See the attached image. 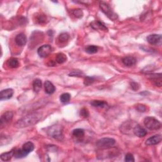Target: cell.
<instances>
[{
	"label": "cell",
	"instance_id": "obj_1",
	"mask_svg": "<svg viewBox=\"0 0 162 162\" xmlns=\"http://www.w3.org/2000/svg\"><path fill=\"white\" fill-rule=\"evenodd\" d=\"M42 118V114L39 112H34L27 115L17 121L15 126L17 128H24L35 125Z\"/></svg>",
	"mask_w": 162,
	"mask_h": 162
},
{
	"label": "cell",
	"instance_id": "obj_2",
	"mask_svg": "<svg viewBox=\"0 0 162 162\" xmlns=\"http://www.w3.org/2000/svg\"><path fill=\"white\" fill-rule=\"evenodd\" d=\"M47 133L50 137L57 140H62L63 139V127L58 124L53 125L48 129Z\"/></svg>",
	"mask_w": 162,
	"mask_h": 162
},
{
	"label": "cell",
	"instance_id": "obj_3",
	"mask_svg": "<svg viewBox=\"0 0 162 162\" xmlns=\"http://www.w3.org/2000/svg\"><path fill=\"white\" fill-rule=\"evenodd\" d=\"M144 124L147 129L151 130H156L161 128V124L159 120H158L153 117H147L144 120Z\"/></svg>",
	"mask_w": 162,
	"mask_h": 162
},
{
	"label": "cell",
	"instance_id": "obj_4",
	"mask_svg": "<svg viewBox=\"0 0 162 162\" xmlns=\"http://www.w3.org/2000/svg\"><path fill=\"white\" fill-rule=\"evenodd\" d=\"M116 141L114 139L110 137H104L96 142V146L100 149H108L115 145Z\"/></svg>",
	"mask_w": 162,
	"mask_h": 162
},
{
	"label": "cell",
	"instance_id": "obj_5",
	"mask_svg": "<svg viewBox=\"0 0 162 162\" xmlns=\"http://www.w3.org/2000/svg\"><path fill=\"white\" fill-rule=\"evenodd\" d=\"M99 7L101 11L107 16L110 19L114 20L117 19V15L113 12L112 8H110L108 4L105 2H101L99 3Z\"/></svg>",
	"mask_w": 162,
	"mask_h": 162
},
{
	"label": "cell",
	"instance_id": "obj_6",
	"mask_svg": "<svg viewBox=\"0 0 162 162\" xmlns=\"http://www.w3.org/2000/svg\"><path fill=\"white\" fill-rule=\"evenodd\" d=\"M13 117V114L12 112L8 111L3 113L1 117V120H0V126H1V129L12 121Z\"/></svg>",
	"mask_w": 162,
	"mask_h": 162
},
{
	"label": "cell",
	"instance_id": "obj_7",
	"mask_svg": "<svg viewBox=\"0 0 162 162\" xmlns=\"http://www.w3.org/2000/svg\"><path fill=\"white\" fill-rule=\"evenodd\" d=\"M147 41L152 45L161 46L162 44V37L160 34H151L147 37Z\"/></svg>",
	"mask_w": 162,
	"mask_h": 162
},
{
	"label": "cell",
	"instance_id": "obj_8",
	"mask_svg": "<svg viewBox=\"0 0 162 162\" xmlns=\"http://www.w3.org/2000/svg\"><path fill=\"white\" fill-rule=\"evenodd\" d=\"M51 51L52 48L49 44H44V45L41 46L37 50V53L41 58H46L49 55Z\"/></svg>",
	"mask_w": 162,
	"mask_h": 162
},
{
	"label": "cell",
	"instance_id": "obj_9",
	"mask_svg": "<svg viewBox=\"0 0 162 162\" xmlns=\"http://www.w3.org/2000/svg\"><path fill=\"white\" fill-rule=\"evenodd\" d=\"M162 139V137L160 134H157L153 136L150 137V138H148L146 141L145 144L147 146H152V145H156L157 144H159Z\"/></svg>",
	"mask_w": 162,
	"mask_h": 162
},
{
	"label": "cell",
	"instance_id": "obj_10",
	"mask_svg": "<svg viewBox=\"0 0 162 162\" xmlns=\"http://www.w3.org/2000/svg\"><path fill=\"white\" fill-rule=\"evenodd\" d=\"M13 95V90L11 88L6 89L2 90L0 93V99L1 100H6L11 98Z\"/></svg>",
	"mask_w": 162,
	"mask_h": 162
},
{
	"label": "cell",
	"instance_id": "obj_11",
	"mask_svg": "<svg viewBox=\"0 0 162 162\" xmlns=\"http://www.w3.org/2000/svg\"><path fill=\"white\" fill-rule=\"evenodd\" d=\"M133 132L135 135L139 137H143L146 136L147 131L139 125H136L134 127Z\"/></svg>",
	"mask_w": 162,
	"mask_h": 162
},
{
	"label": "cell",
	"instance_id": "obj_12",
	"mask_svg": "<svg viewBox=\"0 0 162 162\" xmlns=\"http://www.w3.org/2000/svg\"><path fill=\"white\" fill-rule=\"evenodd\" d=\"M15 43L18 46H23L27 43V37L23 33L19 34L15 37Z\"/></svg>",
	"mask_w": 162,
	"mask_h": 162
},
{
	"label": "cell",
	"instance_id": "obj_13",
	"mask_svg": "<svg viewBox=\"0 0 162 162\" xmlns=\"http://www.w3.org/2000/svg\"><path fill=\"white\" fill-rule=\"evenodd\" d=\"M91 27L92 29L95 30H101L104 31H108V29L104 24L101 23V22L96 20V21H93L91 23Z\"/></svg>",
	"mask_w": 162,
	"mask_h": 162
},
{
	"label": "cell",
	"instance_id": "obj_14",
	"mask_svg": "<svg viewBox=\"0 0 162 162\" xmlns=\"http://www.w3.org/2000/svg\"><path fill=\"white\" fill-rule=\"evenodd\" d=\"M123 63L127 67H131L133 66L136 63V59L134 57L129 56L124 57L122 59Z\"/></svg>",
	"mask_w": 162,
	"mask_h": 162
},
{
	"label": "cell",
	"instance_id": "obj_15",
	"mask_svg": "<svg viewBox=\"0 0 162 162\" xmlns=\"http://www.w3.org/2000/svg\"><path fill=\"white\" fill-rule=\"evenodd\" d=\"M15 152V150H13L12 151H8V152L2 153L1 154V156H0V158H1V160L4 161H10L12 159V157L14 156Z\"/></svg>",
	"mask_w": 162,
	"mask_h": 162
},
{
	"label": "cell",
	"instance_id": "obj_16",
	"mask_svg": "<svg viewBox=\"0 0 162 162\" xmlns=\"http://www.w3.org/2000/svg\"><path fill=\"white\" fill-rule=\"evenodd\" d=\"M44 89L45 92L48 94H51L55 91L54 85L49 81H47L44 83Z\"/></svg>",
	"mask_w": 162,
	"mask_h": 162
},
{
	"label": "cell",
	"instance_id": "obj_17",
	"mask_svg": "<svg viewBox=\"0 0 162 162\" xmlns=\"http://www.w3.org/2000/svg\"><path fill=\"white\" fill-rule=\"evenodd\" d=\"M72 135L77 139H81L84 136V130L82 129H76L73 130Z\"/></svg>",
	"mask_w": 162,
	"mask_h": 162
},
{
	"label": "cell",
	"instance_id": "obj_18",
	"mask_svg": "<svg viewBox=\"0 0 162 162\" xmlns=\"http://www.w3.org/2000/svg\"><path fill=\"white\" fill-rule=\"evenodd\" d=\"M91 105L94 107L97 108H106L108 106L107 103L105 101L100 100H94L91 101Z\"/></svg>",
	"mask_w": 162,
	"mask_h": 162
},
{
	"label": "cell",
	"instance_id": "obj_19",
	"mask_svg": "<svg viewBox=\"0 0 162 162\" xmlns=\"http://www.w3.org/2000/svg\"><path fill=\"white\" fill-rule=\"evenodd\" d=\"M33 89L35 92H39L42 88V82L39 79H36L33 81Z\"/></svg>",
	"mask_w": 162,
	"mask_h": 162
},
{
	"label": "cell",
	"instance_id": "obj_20",
	"mask_svg": "<svg viewBox=\"0 0 162 162\" xmlns=\"http://www.w3.org/2000/svg\"><path fill=\"white\" fill-rule=\"evenodd\" d=\"M22 149L25 151H26L27 153H30V152H32L34 149V144L32 142H30V141H28V142L23 144Z\"/></svg>",
	"mask_w": 162,
	"mask_h": 162
},
{
	"label": "cell",
	"instance_id": "obj_21",
	"mask_svg": "<svg viewBox=\"0 0 162 162\" xmlns=\"http://www.w3.org/2000/svg\"><path fill=\"white\" fill-rule=\"evenodd\" d=\"M8 66L12 68H15L19 67V61L15 58H11L7 61Z\"/></svg>",
	"mask_w": 162,
	"mask_h": 162
},
{
	"label": "cell",
	"instance_id": "obj_22",
	"mask_svg": "<svg viewBox=\"0 0 162 162\" xmlns=\"http://www.w3.org/2000/svg\"><path fill=\"white\" fill-rule=\"evenodd\" d=\"M67 57L65 54L60 53H58L57 54L56 61L58 63H59V64L63 63L67 61Z\"/></svg>",
	"mask_w": 162,
	"mask_h": 162
},
{
	"label": "cell",
	"instance_id": "obj_23",
	"mask_svg": "<svg viewBox=\"0 0 162 162\" xmlns=\"http://www.w3.org/2000/svg\"><path fill=\"white\" fill-rule=\"evenodd\" d=\"M28 154L29 153H27L26 151H24L22 148L21 150H15L14 156L16 158H23V157H26Z\"/></svg>",
	"mask_w": 162,
	"mask_h": 162
},
{
	"label": "cell",
	"instance_id": "obj_24",
	"mask_svg": "<svg viewBox=\"0 0 162 162\" xmlns=\"http://www.w3.org/2000/svg\"><path fill=\"white\" fill-rule=\"evenodd\" d=\"M70 98H71V96L70 94H68V93H63V94H62L60 96V99L61 103H66L70 101Z\"/></svg>",
	"mask_w": 162,
	"mask_h": 162
},
{
	"label": "cell",
	"instance_id": "obj_25",
	"mask_svg": "<svg viewBox=\"0 0 162 162\" xmlns=\"http://www.w3.org/2000/svg\"><path fill=\"white\" fill-rule=\"evenodd\" d=\"M85 51L89 54H94L98 52V47L94 45H89L85 48Z\"/></svg>",
	"mask_w": 162,
	"mask_h": 162
},
{
	"label": "cell",
	"instance_id": "obj_26",
	"mask_svg": "<svg viewBox=\"0 0 162 162\" xmlns=\"http://www.w3.org/2000/svg\"><path fill=\"white\" fill-rule=\"evenodd\" d=\"M69 39V35L68 33L63 32L60 34L59 37H58V40H59L61 43H65Z\"/></svg>",
	"mask_w": 162,
	"mask_h": 162
},
{
	"label": "cell",
	"instance_id": "obj_27",
	"mask_svg": "<svg viewBox=\"0 0 162 162\" xmlns=\"http://www.w3.org/2000/svg\"><path fill=\"white\" fill-rule=\"evenodd\" d=\"M72 13L73 14L75 17L77 18H82L83 17V12L82 10L81 9H75V10H73L72 11Z\"/></svg>",
	"mask_w": 162,
	"mask_h": 162
},
{
	"label": "cell",
	"instance_id": "obj_28",
	"mask_svg": "<svg viewBox=\"0 0 162 162\" xmlns=\"http://www.w3.org/2000/svg\"><path fill=\"white\" fill-rule=\"evenodd\" d=\"M94 82V79L91 77H85L84 81V84L86 86L92 84Z\"/></svg>",
	"mask_w": 162,
	"mask_h": 162
},
{
	"label": "cell",
	"instance_id": "obj_29",
	"mask_svg": "<svg viewBox=\"0 0 162 162\" xmlns=\"http://www.w3.org/2000/svg\"><path fill=\"white\" fill-rule=\"evenodd\" d=\"M80 115L81 117H83V118H88L89 115V111L87 108H83L80 111Z\"/></svg>",
	"mask_w": 162,
	"mask_h": 162
},
{
	"label": "cell",
	"instance_id": "obj_30",
	"mask_svg": "<svg viewBox=\"0 0 162 162\" xmlns=\"http://www.w3.org/2000/svg\"><path fill=\"white\" fill-rule=\"evenodd\" d=\"M125 161L127 162H134L135 160H134V157L132 154L128 153L125 155Z\"/></svg>",
	"mask_w": 162,
	"mask_h": 162
},
{
	"label": "cell",
	"instance_id": "obj_31",
	"mask_svg": "<svg viewBox=\"0 0 162 162\" xmlns=\"http://www.w3.org/2000/svg\"><path fill=\"white\" fill-rule=\"evenodd\" d=\"M83 75L84 74L80 71H73L69 74L70 76L72 77H82V75Z\"/></svg>",
	"mask_w": 162,
	"mask_h": 162
},
{
	"label": "cell",
	"instance_id": "obj_32",
	"mask_svg": "<svg viewBox=\"0 0 162 162\" xmlns=\"http://www.w3.org/2000/svg\"><path fill=\"white\" fill-rule=\"evenodd\" d=\"M136 109L138 110L139 112H145L146 110V106L143 105L139 104L136 106Z\"/></svg>",
	"mask_w": 162,
	"mask_h": 162
},
{
	"label": "cell",
	"instance_id": "obj_33",
	"mask_svg": "<svg viewBox=\"0 0 162 162\" xmlns=\"http://www.w3.org/2000/svg\"><path fill=\"white\" fill-rule=\"evenodd\" d=\"M37 21H38L39 23H44L46 22V17H45L44 15H40L38 18H37Z\"/></svg>",
	"mask_w": 162,
	"mask_h": 162
},
{
	"label": "cell",
	"instance_id": "obj_34",
	"mask_svg": "<svg viewBox=\"0 0 162 162\" xmlns=\"http://www.w3.org/2000/svg\"><path fill=\"white\" fill-rule=\"evenodd\" d=\"M130 85H131V88L133 89V90L134 91H137V90H138L139 88V84L136 83V82H132L131 84H130Z\"/></svg>",
	"mask_w": 162,
	"mask_h": 162
}]
</instances>
